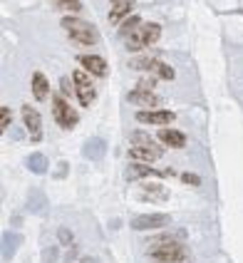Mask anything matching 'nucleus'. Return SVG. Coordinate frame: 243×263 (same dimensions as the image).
I'll list each match as a JSON object with an SVG mask.
<instances>
[{
	"label": "nucleus",
	"mask_w": 243,
	"mask_h": 263,
	"mask_svg": "<svg viewBox=\"0 0 243 263\" xmlns=\"http://www.w3.org/2000/svg\"><path fill=\"white\" fill-rule=\"evenodd\" d=\"M62 28L70 33V38L77 40V42H82V45H97V42H99L97 28L90 25V22H85V20H79V18H65L62 20Z\"/></svg>",
	"instance_id": "obj_1"
},
{
	"label": "nucleus",
	"mask_w": 243,
	"mask_h": 263,
	"mask_svg": "<svg viewBox=\"0 0 243 263\" xmlns=\"http://www.w3.org/2000/svg\"><path fill=\"white\" fill-rule=\"evenodd\" d=\"M159 35H161V28L156 22H147V25H142L137 33H131L129 38H127V47H129L131 52H137V50H142L147 45H154L159 40Z\"/></svg>",
	"instance_id": "obj_2"
},
{
	"label": "nucleus",
	"mask_w": 243,
	"mask_h": 263,
	"mask_svg": "<svg viewBox=\"0 0 243 263\" xmlns=\"http://www.w3.org/2000/svg\"><path fill=\"white\" fill-rule=\"evenodd\" d=\"M149 256L156 258L159 263H179V261L186 258V251H184L179 244H174V241H167V244L154 246L149 251Z\"/></svg>",
	"instance_id": "obj_3"
},
{
	"label": "nucleus",
	"mask_w": 243,
	"mask_h": 263,
	"mask_svg": "<svg viewBox=\"0 0 243 263\" xmlns=\"http://www.w3.org/2000/svg\"><path fill=\"white\" fill-rule=\"evenodd\" d=\"M52 114H55V122L60 127H65V129H72L77 124V119H79V114L65 102V97H60L57 94L55 99H52Z\"/></svg>",
	"instance_id": "obj_4"
},
{
	"label": "nucleus",
	"mask_w": 243,
	"mask_h": 263,
	"mask_svg": "<svg viewBox=\"0 0 243 263\" xmlns=\"http://www.w3.org/2000/svg\"><path fill=\"white\" fill-rule=\"evenodd\" d=\"M72 80H75V92H77V97H79V102H82L85 107H90V104L94 102V85H92V80L85 75V72H79V70L72 75Z\"/></svg>",
	"instance_id": "obj_5"
},
{
	"label": "nucleus",
	"mask_w": 243,
	"mask_h": 263,
	"mask_svg": "<svg viewBox=\"0 0 243 263\" xmlns=\"http://www.w3.org/2000/svg\"><path fill=\"white\" fill-rule=\"evenodd\" d=\"M171 219L169 214H147V216H137L131 219L129 226L134 231H149V228H159V226H167Z\"/></svg>",
	"instance_id": "obj_6"
},
{
	"label": "nucleus",
	"mask_w": 243,
	"mask_h": 263,
	"mask_svg": "<svg viewBox=\"0 0 243 263\" xmlns=\"http://www.w3.org/2000/svg\"><path fill=\"white\" fill-rule=\"evenodd\" d=\"M22 119H25V127L30 129V139L33 142H40L42 139V122H40V114L35 107L25 104L22 107Z\"/></svg>",
	"instance_id": "obj_7"
},
{
	"label": "nucleus",
	"mask_w": 243,
	"mask_h": 263,
	"mask_svg": "<svg viewBox=\"0 0 243 263\" xmlns=\"http://www.w3.org/2000/svg\"><path fill=\"white\" fill-rule=\"evenodd\" d=\"M47 211H50V201H47V196H45L40 189H33V191L28 194V214L47 216Z\"/></svg>",
	"instance_id": "obj_8"
},
{
	"label": "nucleus",
	"mask_w": 243,
	"mask_h": 263,
	"mask_svg": "<svg viewBox=\"0 0 243 263\" xmlns=\"http://www.w3.org/2000/svg\"><path fill=\"white\" fill-rule=\"evenodd\" d=\"M137 119L144 122V124H169V122L176 119V114L169 112V110H142L137 114Z\"/></svg>",
	"instance_id": "obj_9"
},
{
	"label": "nucleus",
	"mask_w": 243,
	"mask_h": 263,
	"mask_svg": "<svg viewBox=\"0 0 243 263\" xmlns=\"http://www.w3.org/2000/svg\"><path fill=\"white\" fill-rule=\"evenodd\" d=\"M82 154H85L90 162H99V159L107 154V142H104L102 137H92V139H87V142H85Z\"/></svg>",
	"instance_id": "obj_10"
},
{
	"label": "nucleus",
	"mask_w": 243,
	"mask_h": 263,
	"mask_svg": "<svg viewBox=\"0 0 243 263\" xmlns=\"http://www.w3.org/2000/svg\"><path fill=\"white\" fill-rule=\"evenodd\" d=\"M127 99H129L131 104H142V107H154L159 99H156V94L147 90V87H137V90H131L127 94Z\"/></svg>",
	"instance_id": "obj_11"
},
{
	"label": "nucleus",
	"mask_w": 243,
	"mask_h": 263,
	"mask_svg": "<svg viewBox=\"0 0 243 263\" xmlns=\"http://www.w3.org/2000/svg\"><path fill=\"white\" fill-rule=\"evenodd\" d=\"M129 156L137 159V162H144V164H147V162H154V159L161 156V147H159V144H154V147H131Z\"/></svg>",
	"instance_id": "obj_12"
},
{
	"label": "nucleus",
	"mask_w": 243,
	"mask_h": 263,
	"mask_svg": "<svg viewBox=\"0 0 243 263\" xmlns=\"http://www.w3.org/2000/svg\"><path fill=\"white\" fill-rule=\"evenodd\" d=\"M79 62H82V67L90 70L92 75H99V77L107 75V62H104L99 55H82L79 57Z\"/></svg>",
	"instance_id": "obj_13"
},
{
	"label": "nucleus",
	"mask_w": 243,
	"mask_h": 263,
	"mask_svg": "<svg viewBox=\"0 0 243 263\" xmlns=\"http://www.w3.org/2000/svg\"><path fill=\"white\" fill-rule=\"evenodd\" d=\"M131 5H134V0H112V10H110V22H112V25L122 22V20L129 15Z\"/></svg>",
	"instance_id": "obj_14"
},
{
	"label": "nucleus",
	"mask_w": 243,
	"mask_h": 263,
	"mask_svg": "<svg viewBox=\"0 0 243 263\" xmlns=\"http://www.w3.org/2000/svg\"><path fill=\"white\" fill-rule=\"evenodd\" d=\"M18 248H20V236L13 233V231H5V233H3V258L10 261Z\"/></svg>",
	"instance_id": "obj_15"
},
{
	"label": "nucleus",
	"mask_w": 243,
	"mask_h": 263,
	"mask_svg": "<svg viewBox=\"0 0 243 263\" xmlns=\"http://www.w3.org/2000/svg\"><path fill=\"white\" fill-rule=\"evenodd\" d=\"M124 174H127V179H131V181H134V179H147V176H156L159 171L151 169V167H147L144 162H137V164H129Z\"/></svg>",
	"instance_id": "obj_16"
},
{
	"label": "nucleus",
	"mask_w": 243,
	"mask_h": 263,
	"mask_svg": "<svg viewBox=\"0 0 243 263\" xmlns=\"http://www.w3.org/2000/svg\"><path fill=\"white\" fill-rule=\"evenodd\" d=\"M159 139H161L167 147H176V149L186 144V137H184L179 129H161L159 132Z\"/></svg>",
	"instance_id": "obj_17"
},
{
	"label": "nucleus",
	"mask_w": 243,
	"mask_h": 263,
	"mask_svg": "<svg viewBox=\"0 0 243 263\" xmlns=\"http://www.w3.org/2000/svg\"><path fill=\"white\" fill-rule=\"evenodd\" d=\"M47 92H50L47 77L42 75V72H35V75H33V97H35V99H45Z\"/></svg>",
	"instance_id": "obj_18"
},
{
	"label": "nucleus",
	"mask_w": 243,
	"mask_h": 263,
	"mask_svg": "<svg viewBox=\"0 0 243 263\" xmlns=\"http://www.w3.org/2000/svg\"><path fill=\"white\" fill-rule=\"evenodd\" d=\"M28 169L33 174H45L47 171V156L45 154H30L28 156Z\"/></svg>",
	"instance_id": "obj_19"
},
{
	"label": "nucleus",
	"mask_w": 243,
	"mask_h": 263,
	"mask_svg": "<svg viewBox=\"0 0 243 263\" xmlns=\"http://www.w3.org/2000/svg\"><path fill=\"white\" fill-rule=\"evenodd\" d=\"M139 28H142V22H139V18L134 15V18H129L127 22H122V25H119V35H122V38H129L131 33H137Z\"/></svg>",
	"instance_id": "obj_20"
},
{
	"label": "nucleus",
	"mask_w": 243,
	"mask_h": 263,
	"mask_svg": "<svg viewBox=\"0 0 243 263\" xmlns=\"http://www.w3.org/2000/svg\"><path fill=\"white\" fill-rule=\"evenodd\" d=\"M151 70L161 77V80H174V70H171L169 65H164V62H159V60H154V67H151Z\"/></svg>",
	"instance_id": "obj_21"
},
{
	"label": "nucleus",
	"mask_w": 243,
	"mask_h": 263,
	"mask_svg": "<svg viewBox=\"0 0 243 263\" xmlns=\"http://www.w3.org/2000/svg\"><path fill=\"white\" fill-rule=\"evenodd\" d=\"M131 144H134V147H154L151 137H147L144 132H134V134H131Z\"/></svg>",
	"instance_id": "obj_22"
},
{
	"label": "nucleus",
	"mask_w": 243,
	"mask_h": 263,
	"mask_svg": "<svg viewBox=\"0 0 243 263\" xmlns=\"http://www.w3.org/2000/svg\"><path fill=\"white\" fill-rule=\"evenodd\" d=\"M129 65L137 67V70H151L154 67V57H137V60H131Z\"/></svg>",
	"instance_id": "obj_23"
},
{
	"label": "nucleus",
	"mask_w": 243,
	"mask_h": 263,
	"mask_svg": "<svg viewBox=\"0 0 243 263\" xmlns=\"http://www.w3.org/2000/svg\"><path fill=\"white\" fill-rule=\"evenodd\" d=\"M57 236H60V241H62V244H72V241H75L70 228H60V231H57Z\"/></svg>",
	"instance_id": "obj_24"
},
{
	"label": "nucleus",
	"mask_w": 243,
	"mask_h": 263,
	"mask_svg": "<svg viewBox=\"0 0 243 263\" xmlns=\"http://www.w3.org/2000/svg\"><path fill=\"white\" fill-rule=\"evenodd\" d=\"M57 5L67 10H79V0H57Z\"/></svg>",
	"instance_id": "obj_25"
},
{
	"label": "nucleus",
	"mask_w": 243,
	"mask_h": 263,
	"mask_svg": "<svg viewBox=\"0 0 243 263\" xmlns=\"http://www.w3.org/2000/svg\"><path fill=\"white\" fill-rule=\"evenodd\" d=\"M181 179H184V181H186V184H191V187H199V184H201V179H199V176H196V174H181Z\"/></svg>",
	"instance_id": "obj_26"
},
{
	"label": "nucleus",
	"mask_w": 243,
	"mask_h": 263,
	"mask_svg": "<svg viewBox=\"0 0 243 263\" xmlns=\"http://www.w3.org/2000/svg\"><path fill=\"white\" fill-rule=\"evenodd\" d=\"M67 169H70V167H67V162H60V164H57V169H55V179L67 176Z\"/></svg>",
	"instance_id": "obj_27"
},
{
	"label": "nucleus",
	"mask_w": 243,
	"mask_h": 263,
	"mask_svg": "<svg viewBox=\"0 0 243 263\" xmlns=\"http://www.w3.org/2000/svg\"><path fill=\"white\" fill-rule=\"evenodd\" d=\"M0 117H3V119H0V127H3V129H8V124H10V110H8V107H3Z\"/></svg>",
	"instance_id": "obj_28"
},
{
	"label": "nucleus",
	"mask_w": 243,
	"mask_h": 263,
	"mask_svg": "<svg viewBox=\"0 0 243 263\" xmlns=\"http://www.w3.org/2000/svg\"><path fill=\"white\" fill-rule=\"evenodd\" d=\"M55 253H57L55 248H47V251H45V261L52 263V261H55Z\"/></svg>",
	"instance_id": "obj_29"
}]
</instances>
